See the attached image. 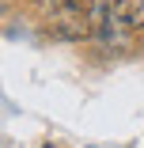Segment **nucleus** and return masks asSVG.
Segmentation results:
<instances>
[{
    "instance_id": "f257e3e1",
    "label": "nucleus",
    "mask_w": 144,
    "mask_h": 148,
    "mask_svg": "<svg viewBox=\"0 0 144 148\" xmlns=\"http://www.w3.org/2000/svg\"><path fill=\"white\" fill-rule=\"evenodd\" d=\"M46 12V27L49 34L65 38V42H80V38H91V0H46L42 4Z\"/></svg>"
},
{
    "instance_id": "f03ea898",
    "label": "nucleus",
    "mask_w": 144,
    "mask_h": 148,
    "mask_svg": "<svg viewBox=\"0 0 144 148\" xmlns=\"http://www.w3.org/2000/svg\"><path fill=\"white\" fill-rule=\"evenodd\" d=\"M91 38L106 49H118L129 34V23L118 12V0H91Z\"/></svg>"
},
{
    "instance_id": "7ed1b4c3",
    "label": "nucleus",
    "mask_w": 144,
    "mask_h": 148,
    "mask_svg": "<svg viewBox=\"0 0 144 148\" xmlns=\"http://www.w3.org/2000/svg\"><path fill=\"white\" fill-rule=\"evenodd\" d=\"M118 12L129 23V31H144V0H118Z\"/></svg>"
},
{
    "instance_id": "20e7f679",
    "label": "nucleus",
    "mask_w": 144,
    "mask_h": 148,
    "mask_svg": "<svg viewBox=\"0 0 144 148\" xmlns=\"http://www.w3.org/2000/svg\"><path fill=\"white\" fill-rule=\"evenodd\" d=\"M46 148H53V144H46Z\"/></svg>"
}]
</instances>
